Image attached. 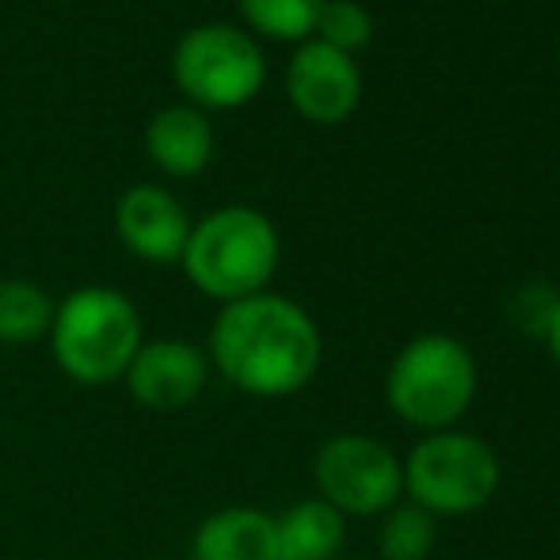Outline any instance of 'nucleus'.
Instances as JSON below:
<instances>
[{
  "label": "nucleus",
  "instance_id": "1",
  "mask_svg": "<svg viewBox=\"0 0 560 560\" xmlns=\"http://www.w3.org/2000/svg\"><path fill=\"white\" fill-rule=\"evenodd\" d=\"M207 359L233 389L259 400H282L317 377L325 339L305 305L264 290L218 310Z\"/></svg>",
  "mask_w": 560,
  "mask_h": 560
},
{
  "label": "nucleus",
  "instance_id": "2",
  "mask_svg": "<svg viewBox=\"0 0 560 560\" xmlns=\"http://www.w3.org/2000/svg\"><path fill=\"white\" fill-rule=\"evenodd\" d=\"M54 366L84 389H104L126 377L138 347L145 343L141 313L122 290L81 287L54 305L50 320Z\"/></svg>",
  "mask_w": 560,
  "mask_h": 560
},
{
  "label": "nucleus",
  "instance_id": "3",
  "mask_svg": "<svg viewBox=\"0 0 560 560\" xmlns=\"http://www.w3.org/2000/svg\"><path fill=\"white\" fill-rule=\"evenodd\" d=\"M477 354L462 339L423 332L393 354L385 374V405L400 423L435 435V431L457 428V420L477 400Z\"/></svg>",
  "mask_w": 560,
  "mask_h": 560
},
{
  "label": "nucleus",
  "instance_id": "4",
  "mask_svg": "<svg viewBox=\"0 0 560 560\" xmlns=\"http://www.w3.org/2000/svg\"><path fill=\"white\" fill-rule=\"evenodd\" d=\"M282 256L279 229L252 207H222L191 225L179 267L199 294L214 302H241L264 294Z\"/></svg>",
  "mask_w": 560,
  "mask_h": 560
},
{
  "label": "nucleus",
  "instance_id": "5",
  "mask_svg": "<svg viewBox=\"0 0 560 560\" xmlns=\"http://www.w3.org/2000/svg\"><path fill=\"white\" fill-rule=\"evenodd\" d=\"M408 503L435 518H462L488 508L500 488V457L472 431L423 435L400 462Z\"/></svg>",
  "mask_w": 560,
  "mask_h": 560
},
{
  "label": "nucleus",
  "instance_id": "6",
  "mask_svg": "<svg viewBox=\"0 0 560 560\" xmlns=\"http://www.w3.org/2000/svg\"><path fill=\"white\" fill-rule=\"evenodd\" d=\"M172 81L199 112H233L259 96L267 61L259 43L229 23H202L179 38Z\"/></svg>",
  "mask_w": 560,
  "mask_h": 560
},
{
  "label": "nucleus",
  "instance_id": "7",
  "mask_svg": "<svg viewBox=\"0 0 560 560\" xmlns=\"http://www.w3.org/2000/svg\"><path fill=\"white\" fill-rule=\"evenodd\" d=\"M313 485L320 500L343 518H374L400 503L405 472H400V457L382 439L339 431L325 439L313 457Z\"/></svg>",
  "mask_w": 560,
  "mask_h": 560
},
{
  "label": "nucleus",
  "instance_id": "8",
  "mask_svg": "<svg viewBox=\"0 0 560 560\" xmlns=\"http://www.w3.org/2000/svg\"><path fill=\"white\" fill-rule=\"evenodd\" d=\"M210 374L214 370H210L207 347L179 336H161V339H145L138 347L122 382L138 408L172 416L191 408L207 393Z\"/></svg>",
  "mask_w": 560,
  "mask_h": 560
},
{
  "label": "nucleus",
  "instance_id": "9",
  "mask_svg": "<svg viewBox=\"0 0 560 560\" xmlns=\"http://www.w3.org/2000/svg\"><path fill=\"white\" fill-rule=\"evenodd\" d=\"M287 96L305 122L339 126L362 104V69L351 54L305 38L287 66Z\"/></svg>",
  "mask_w": 560,
  "mask_h": 560
},
{
  "label": "nucleus",
  "instance_id": "10",
  "mask_svg": "<svg viewBox=\"0 0 560 560\" xmlns=\"http://www.w3.org/2000/svg\"><path fill=\"white\" fill-rule=\"evenodd\" d=\"M115 233L145 264H179L191 236V218L172 191L156 184H138L118 199Z\"/></svg>",
  "mask_w": 560,
  "mask_h": 560
},
{
  "label": "nucleus",
  "instance_id": "11",
  "mask_svg": "<svg viewBox=\"0 0 560 560\" xmlns=\"http://www.w3.org/2000/svg\"><path fill=\"white\" fill-rule=\"evenodd\" d=\"M145 153L161 172L191 179L214 156V126L191 104L168 107L145 126Z\"/></svg>",
  "mask_w": 560,
  "mask_h": 560
},
{
  "label": "nucleus",
  "instance_id": "12",
  "mask_svg": "<svg viewBox=\"0 0 560 560\" xmlns=\"http://www.w3.org/2000/svg\"><path fill=\"white\" fill-rule=\"evenodd\" d=\"M195 560H275V515L259 508H222L199 523Z\"/></svg>",
  "mask_w": 560,
  "mask_h": 560
},
{
  "label": "nucleus",
  "instance_id": "13",
  "mask_svg": "<svg viewBox=\"0 0 560 560\" xmlns=\"http://www.w3.org/2000/svg\"><path fill=\"white\" fill-rule=\"evenodd\" d=\"M347 518L320 495L298 500L275 515V560H332L343 546Z\"/></svg>",
  "mask_w": 560,
  "mask_h": 560
},
{
  "label": "nucleus",
  "instance_id": "14",
  "mask_svg": "<svg viewBox=\"0 0 560 560\" xmlns=\"http://www.w3.org/2000/svg\"><path fill=\"white\" fill-rule=\"evenodd\" d=\"M54 298L27 279L0 282V343L27 347L50 336Z\"/></svg>",
  "mask_w": 560,
  "mask_h": 560
},
{
  "label": "nucleus",
  "instance_id": "15",
  "mask_svg": "<svg viewBox=\"0 0 560 560\" xmlns=\"http://www.w3.org/2000/svg\"><path fill=\"white\" fill-rule=\"evenodd\" d=\"M439 546V518L416 503H397L377 526V557L382 560H428Z\"/></svg>",
  "mask_w": 560,
  "mask_h": 560
},
{
  "label": "nucleus",
  "instance_id": "16",
  "mask_svg": "<svg viewBox=\"0 0 560 560\" xmlns=\"http://www.w3.org/2000/svg\"><path fill=\"white\" fill-rule=\"evenodd\" d=\"M236 4L259 35L279 38V43H305L313 38L325 0H236Z\"/></svg>",
  "mask_w": 560,
  "mask_h": 560
},
{
  "label": "nucleus",
  "instance_id": "17",
  "mask_svg": "<svg viewBox=\"0 0 560 560\" xmlns=\"http://www.w3.org/2000/svg\"><path fill=\"white\" fill-rule=\"evenodd\" d=\"M313 38L354 58L374 38V15L359 0H325V8L317 15V27H313Z\"/></svg>",
  "mask_w": 560,
  "mask_h": 560
},
{
  "label": "nucleus",
  "instance_id": "18",
  "mask_svg": "<svg viewBox=\"0 0 560 560\" xmlns=\"http://www.w3.org/2000/svg\"><path fill=\"white\" fill-rule=\"evenodd\" d=\"M557 294H560V290L546 287V282H526V287H518L515 294H511V302H508L511 325H515L523 336H530V339H546Z\"/></svg>",
  "mask_w": 560,
  "mask_h": 560
},
{
  "label": "nucleus",
  "instance_id": "19",
  "mask_svg": "<svg viewBox=\"0 0 560 560\" xmlns=\"http://www.w3.org/2000/svg\"><path fill=\"white\" fill-rule=\"evenodd\" d=\"M546 347H549V354H553V362L560 366V294H557L553 317H549V328H546Z\"/></svg>",
  "mask_w": 560,
  "mask_h": 560
},
{
  "label": "nucleus",
  "instance_id": "20",
  "mask_svg": "<svg viewBox=\"0 0 560 560\" xmlns=\"http://www.w3.org/2000/svg\"><path fill=\"white\" fill-rule=\"evenodd\" d=\"M557 66H560V38H557Z\"/></svg>",
  "mask_w": 560,
  "mask_h": 560
}]
</instances>
